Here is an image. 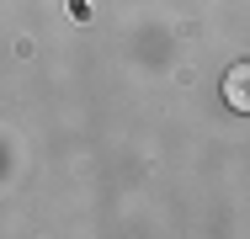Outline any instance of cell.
I'll use <instances>...</instances> for the list:
<instances>
[{
    "mask_svg": "<svg viewBox=\"0 0 250 239\" xmlns=\"http://www.w3.org/2000/svg\"><path fill=\"white\" fill-rule=\"evenodd\" d=\"M224 101L234 112H250V59H240L229 75H224Z\"/></svg>",
    "mask_w": 250,
    "mask_h": 239,
    "instance_id": "6da1fadb",
    "label": "cell"
}]
</instances>
